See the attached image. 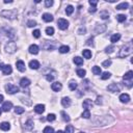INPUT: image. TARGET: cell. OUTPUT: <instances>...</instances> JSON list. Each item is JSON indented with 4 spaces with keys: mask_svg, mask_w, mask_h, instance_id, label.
I'll return each instance as SVG.
<instances>
[{
    "mask_svg": "<svg viewBox=\"0 0 133 133\" xmlns=\"http://www.w3.org/2000/svg\"><path fill=\"white\" fill-rule=\"evenodd\" d=\"M11 0H4V3H11Z\"/></svg>",
    "mask_w": 133,
    "mask_h": 133,
    "instance_id": "cell-54",
    "label": "cell"
},
{
    "mask_svg": "<svg viewBox=\"0 0 133 133\" xmlns=\"http://www.w3.org/2000/svg\"><path fill=\"white\" fill-rule=\"evenodd\" d=\"M46 33L48 35H53L54 34V28L53 27H47L46 28Z\"/></svg>",
    "mask_w": 133,
    "mask_h": 133,
    "instance_id": "cell-37",
    "label": "cell"
},
{
    "mask_svg": "<svg viewBox=\"0 0 133 133\" xmlns=\"http://www.w3.org/2000/svg\"><path fill=\"white\" fill-rule=\"evenodd\" d=\"M120 38H121L120 33H115V34H113L112 37L110 38V41H111V43H117V42L120 41Z\"/></svg>",
    "mask_w": 133,
    "mask_h": 133,
    "instance_id": "cell-24",
    "label": "cell"
},
{
    "mask_svg": "<svg viewBox=\"0 0 133 133\" xmlns=\"http://www.w3.org/2000/svg\"><path fill=\"white\" fill-rule=\"evenodd\" d=\"M100 17L103 19V20H106V19L109 18V14H108L107 11H103L100 13Z\"/></svg>",
    "mask_w": 133,
    "mask_h": 133,
    "instance_id": "cell-29",
    "label": "cell"
},
{
    "mask_svg": "<svg viewBox=\"0 0 133 133\" xmlns=\"http://www.w3.org/2000/svg\"><path fill=\"white\" fill-rule=\"evenodd\" d=\"M13 108V103L11 102H4L3 103V105H2V110L3 111H9Z\"/></svg>",
    "mask_w": 133,
    "mask_h": 133,
    "instance_id": "cell-12",
    "label": "cell"
},
{
    "mask_svg": "<svg viewBox=\"0 0 133 133\" xmlns=\"http://www.w3.org/2000/svg\"><path fill=\"white\" fill-rule=\"evenodd\" d=\"M27 26L28 27H34V26H37V22L34 20H29L27 22Z\"/></svg>",
    "mask_w": 133,
    "mask_h": 133,
    "instance_id": "cell-44",
    "label": "cell"
},
{
    "mask_svg": "<svg viewBox=\"0 0 133 133\" xmlns=\"http://www.w3.org/2000/svg\"><path fill=\"white\" fill-rule=\"evenodd\" d=\"M126 19H127V18H126V16H125V15H118V16H117V20H118L120 23L125 22Z\"/></svg>",
    "mask_w": 133,
    "mask_h": 133,
    "instance_id": "cell-35",
    "label": "cell"
},
{
    "mask_svg": "<svg viewBox=\"0 0 133 133\" xmlns=\"http://www.w3.org/2000/svg\"><path fill=\"white\" fill-rule=\"evenodd\" d=\"M85 74H86L85 70H83V69H78L77 70V75H78L79 77H81V78H83V77L85 76Z\"/></svg>",
    "mask_w": 133,
    "mask_h": 133,
    "instance_id": "cell-31",
    "label": "cell"
},
{
    "mask_svg": "<svg viewBox=\"0 0 133 133\" xmlns=\"http://www.w3.org/2000/svg\"><path fill=\"white\" fill-rule=\"evenodd\" d=\"M1 113H2V109L0 108V115H1Z\"/></svg>",
    "mask_w": 133,
    "mask_h": 133,
    "instance_id": "cell-58",
    "label": "cell"
},
{
    "mask_svg": "<svg viewBox=\"0 0 133 133\" xmlns=\"http://www.w3.org/2000/svg\"><path fill=\"white\" fill-rule=\"evenodd\" d=\"M55 114H53V113H49V114L47 115V121H49V122H53V121H55Z\"/></svg>",
    "mask_w": 133,
    "mask_h": 133,
    "instance_id": "cell-41",
    "label": "cell"
},
{
    "mask_svg": "<svg viewBox=\"0 0 133 133\" xmlns=\"http://www.w3.org/2000/svg\"><path fill=\"white\" fill-rule=\"evenodd\" d=\"M93 73H94V75H100L101 74V69H100V67H98V66H95L93 68Z\"/></svg>",
    "mask_w": 133,
    "mask_h": 133,
    "instance_id": "cell-32",
    "label": "cell"
},
{
    "mask_svg": "<svg viewBox=\"0 0 133 133\" xmlns=\"http://www.w3.org/2000/svg\"><path fill=\"white\" fill-rule=\"evenodd\" d=\"M5 91L8 94H11V95H14L16 93H19V87L17 85H14L11 83H8L5 85Z\"/></svg>",
    "mask_w": 133,
    "mask_h": 133,
    "instance_id": "cell-4",
    "label": "cell"
},
{
    "mask_svg": "<svg viewBox=\"0 0 133 133\" xmlns=\"http://www.w3.org/2000/svg\"><path fill=\"white\" fill-rule=\"evenodd\" d=\"M69 87L71 91H75V89L77 88V82L74 81V80H71L69 83Z\"/></svg>",
    "mask_w": 133,
    "mask_h": 133,
    "instance_id": "cell-25",
    "label": "cell"
},
{
    "mask_svg": "<svg viewBox=\"0 0 133 133\" xmlns=\"http://www.w3.org/2000/svg\"><path fill=\"white\" fill-rule=\"evenodd\" d=\"M2 101H3V96H2V95H0V103H1Z\"/></svg>",
    "mask_w": 133,
    "mask_h": 133,
    "instance_id": "cell-56",
    "label": "cell"
},
{
    "mask_svg": "<svg viewBox=\"0 0 133 133\" xmlns=\"http://www.w3.org/2000/svg\"><path fill=\"white\" fill-rule=\"evenodd\" d=\"M17 50V45L15 42H8L5 45V51L8 53H15Z\"/></svg>",
    "mask_w": 133,
    "mask_h": 133,
    "instance_id": "cell-5",
    "label": "cell"
},
{
    "mask_svg": "<svg viewBox=\"0 0 133 133\" xmlns=\"http://www.w3.org/2000/svg\"><path fill=\"white\" fill-rule=\"evenodd\" d=\"M34 111L37 113H43L45 111V105H43V104H38L37 106L34 107Z\"/></svg>",
    "mask_w": 133,
    "mask_h": 133,
    "instance_id": "cell-14",
    "label": "cell"
},
{
    "mask_svg": "<svg viewBox=\"0 0 133 133\" xmlns=\"http://www.w3.org/2000/svg\"><path fill=\"white\" fill-rule=\"evenodd\" d=\"M2 72H3L4 75H9L13 72V69H11V67L9 66V65H4V68H3V70H2Z\"/></svg>",
    "mask_w": 133,
    "mask_h": 133,
    "instance_id": "cell-15",
    "label": "cell"
},
{
    "mask_svg": "<svg viewBox=\"0 0 133 133\" xmlns=\"http://www.w3.org/2000/svg\"><path fill=\"white\" fill-rule=\"evenodd\" d=\"M56 133H65L64 131H61V130H58V131H57Z\"/></svg>",
    "mask_w": 133,
    "mask_h": 133,
    "instance_id": "cell-57",
    "label": "cell"
},
{
    "mask_svg": "<svg viewBox=\"0 0 133 133\" xmlns=\"http://www.w3.org/2000/svg\"><path fill=\"white\" fill-rule=\"evenodd\" d=\"M33 128V121L32 120H28L25 123V129L26 130H31Z\"/></svg>",
    "mask_w": 133,
    "mask_h": 133,
    "instance_id": "cell-23",
    "label": "cell"
},
{
    "mask_svg": "<svg viewBox=\"0 0 133 133\" xmlns=\"http://www.w3.org/2000/svg\"><path fill=\"white\" fill-rule=\"evenodd\" d=\"M43 133H54V129L52 127H46Z\"/></svg>",
    "mask_w": 133,
    "mask_h": 133,
    "instance_id": "cell-43",
    "label": "cell"
},
{
    "mask_svg": "<svg viewBox=\"0 0 133 133\" xmlns=\"http://www.w3.org/2000/svg\"><path fill=\"white\" fill-rule=\"evenodd\" d=\"M82 118H91V112H89V110H84L83 112H82Z\"/></svg>",
    "mask_w": 133,
    "mask_h": 133,
    "instance_id": "cell-42",
    "label": "cell"
},
{
    "mask_svg": "<svg viewBox=\"0 0 133 133\" xmlns=\"http://www.w3.org/2000/svg\"><path fill=\"white\" fill-rule=\"evenodd\" d=\"M132 52H133V44H132V42H128L127 44L120 50L118 57H120V58H124V57L129 56Z\"/></svg>",
    "mask_w": 133,
    "mask_h": 133,
    "instance_id": "cell-1",
    "label": "cell"
},
{
    "mask_svg": "<svg viewBox=\"0 0 133 133\" xmlns=\"http://www.w3.org/2000/svg\"><path fill=\"white\" fill-rule=\"evenodd\" d=\"M82 54H83V56L85 57V58H87V59H89L91 57V50H83V51H82Z\"/></svg>",
    "mask_w": 133,
    "mask_h": 133,
    "instance_id": "cell-28",
    "label": "cell"
},
{
    "mask_svg": "<svg viewBox=\"0 0 133 133\" xmlns=\"http://www.w3.org/2000/svg\"><path fill=\"white\" fill-rule=\"evenodd\" d=\"M128 6H129V4L127 2H123V3L118 4L117 6V9H126V8H128Z\"/></svg>",
    "mask_w": 133,
    "mask_h": 133,
    "instance_id": "cell-30",
    "label": "cell"
},
{
    "mask_svg": "<svg viewBox=\"0 0 133 133\" xmlns=\"http://www.w3.org/2000/svg\"><path fill=\"white\" fill-rule=\"evenodd\" d=\"M74 11V8L72 5H68L67 8H66V14L67 15H72Z\"/></svg>",
    "mask_w": 133,
    "mask_h": 133,
    "instance_id": "cell-34",
    "label": "cell"
},
{
    "mask_svg": "<svg viewBox=\"0 0 133 133\" xmlns=\"http://www.w3.org/2000/svg\"><path fill=\"white\" fill-rule=\"evenodd\" d=\"M61 104H62V106H64V107H70V106H71V100H70V98H68V97L62 98Z\"/></svg>",
    "mask_w": 133,
    "mask_h": 133,
    "instance_id": "cell-16",
    "label": "cell"
},
{
    "mask_svg": "<svg viewBox=\"0 0 133 133\" xmlns=\"http://www.w3.org/2000/svg\"><path fill=\"white\" fill-rule=\"evenodd\" d=\"M60 114H61L62 120H64L65 122H70V120H71V118H70V117L67 114L66 112H65V111H61V112H60Z\"/></svg>",
    "mask_w": 133,
    "mask_h": 133,
    "instance_id": "cell-33",
    "label": "cell"
},
{
    "mask_svg": "<svg viewBox=\"0 0 133 133\" xmlns=\"http://www.w3.org/2000/svg\"><path fill=\"white\" fill-rule=\"evenodd\" d=\"M120 101L122 103H128L130 101V96L128 94H122L120 96Z\"/></svg>",
    "mask_w": 133,
    "mask_h": 133,
    "instance_id": "cell-13",
    "label": "cell"
},
{
    "mask_svg": "<svg viewBox=\"0 0 133 133\" xmlns=\"http://www.w3.org/2000/svg\"><path fill=\"white\" fill-rule=\"evenodd\" d=\"M51 88L54 91H59L60 89L62 88V85H61V83H60V82H53L52 85H51Z\"/></svg>",
    "mask_w": 133,
    "mask_h": 133,
    "instance_id": "cell-11",
    "label": "cell"
},
{
    "mask_svg": "<svg viewBox=\"0 0 133 133\" xmlns=\"http://www.w3.org/2000/svg\"><path fill=\"white\" fill-rule=\"evenodd\" d=\"M110 65H111V60L110 59H107V60H105V61H103L102 66L104 68H108V67H110Z\"/></svg>",
    "mask_w": 133,
    "mask_h": 133,
    "instance_id": "cell-45",
    "label": "cell"
},
{
    "mask_svg": "<svg viewBox=\"0 0 133 133\" xmlns=\"http://www.w3.org/2000/svg\"><path fill=\"white\" fill-rule=\"evenodd\" d=\"M45 5L47 8H50V6L53 5V0H46L45 1Z\"/></svg>",
    "mask_w": 133,
    "mask_h": 133,
    "instance_id": "cell-47",
    "label": "cell"
},
{
    "mask_svg": "<svg viewBox=\"0 0 133 133\" xmlns=\"http://www.w3.org/2000/svg\"><path fill=\"white\" fill-rule=\"evenodd\" d=\"M82 106H83V108H85V110H89V108L93 107V102L89 99H86V100H84Z\"/></svg>",
    "mask_w": 133,
    "mask_h": 133,
    "instance_id": "cell-10",
    "label": "cell"
},
{
    "mask_svg": "<svg viewBox=\"0 0 133 133\" xmlns=\"http://www.w3.org/2000/svg\"><path fill=\"white\" fill-rule=\"evenodd\" d=\"M69 51H70L69 46H60L59 47V52L60 53H68Z\"/></svg>",
    "mask_w": 133,
    "mask_h": 133,
    "instance_id": "cell-27",
    "label": "cell"
},
{
    "mask_svg": "<svg viewBox=\"0 0 133 133\" xmlns=\"http://www.w3.org/2000/svg\"><path fill=\"white\" fill-rule=\"evenodd\" d=\"M3 68H4V65L3 64H0V70H3Z\"/></svg>",
    "mask_w": 133,
    "mask_h": 133,
    "instance_id": "cell-55",
    "label": "cell"
},
{
    "mask_svg": "<svg viewBox=\"0 0 133 133\" xmlns=\"http://www.w3.org/2000/svg\"><path fill=\"white\" fill-rule=\"evenodd\" d=\"M43 20H44L45 22H52L53 21V16L51 15V14L46 13V14L43 15Z\"/></svg>",
    "mask_w": 133,
    "mask_h": 133,
    "instance_id": "cell-18",
    "label": "cell"
},
{
    "mask_svg": "<svg viewBox=\"0 0 133 133\" xmlns=\"http://www.w3.org/2000/svg\"><path fill=\"white\" fill-rule=\"evenodd\" d=\"M0 15L6 19H9V20H15L17 18V11L16 9H13V11H2Z\"/></svg>",
    "mask_w": 133,
    "mask_h": 133,
    "instance_id": "cell-2",
    "label": "cell"
},
{
    "mask_svg": "<svg viewBox=\"0 0 133 133\" xmlns=\"http://www.w3.org/2000/svg\"><path fill=\"white\" fill-rule=\"evenodd\" d=\"M15 112L17 113V114H22V113L24 112V108L20 107V106H17V107L15 108Z\"/></svg>",
    "mask_w": 133,
    "mask_h": 133,
    "instance_id": "cell-39",
    "label": "cell"
},
{
    "mask_svg": "<svg viewBox=\"0 0 133 133\" xmlns=\"http://www.w3.org/2000/svg\"><path fill=\"white\" fill-rule=\"evenodd\" d=\"M55 48H56V43H55V41H45L44 44H43V49L48 50V51L54 50Z\"/></svg>",
    "mask_w": 133,
    "mask_h": 133,
    "instance_id": "cell-3",
    "label": "cell"
},
{
    "mask_svg": "<svg viewBox=\"0 0 133 133\" xmlns=\"http://www.w3.org/2000/svg\"><path fill=\"white\" fill-rule=\"evenodd\" d=\"M55 75H50V74H47L46 75V79H47L48 81H52L53 79H54Z\"/></svg>",
    "mask_w": 133,
    "mask_h": 133,
    "instance_id": "cell-48",
    "label": "cell"
},
{
    "mask_svg": "<svg viewBox=\"0 0 133 133\" xmlns=\"http://www.w3.org/2000/svg\"><path fill=\"white\" fill-rule=\"evenodd\" d=\"M32 34H33V37H34L35 38H38L41 37V31L38 30V29H37V30H34V31H33V32H32Z\"/></svg>",
    "mask_w": 133,
    "mask_h": 133,
    "instance_id": "cell-46",
    "label": "cell"
},
{
    "mask_svg": "<svg viewBox=\"0 0 133 133\" xmlns=\"http://www.w3.org/2000/svg\"><path fill=\"white\" fill-rule=\"evenodd\" d=\"M0 129L3 130V131H8V130L11 129V125H9L8 123H6V122H3V123L0 124Z\"/></svg>",
    "mask_w": 133,
    "mask_h": 133,
    "instance_id": "cell-21",
    "label": "cell"
},
{
    "mask_svg": "<svg viewBox=\"0 0 133 133\" xmlns=\"http://www.w3.org/2000/svg\"><path fill=\"white\" fill-rule=\"evenodd\" d=\"M28 50H29V52L31 53V54H38V50H40V49H38V47L37 45H31Z\"/></svg>",
    "mask_w": 133,
    "mask_h": 133,
    "instance_id": "cell-20",
    "label": "cell"
},
{
    "mask_svg": "<svg viewBox=\"0 0 133 133\" xmlns=\"http://www.w3.org/2000/svg\"><path fill=\"white\" fill-rule=\"evenodd\" d=\"M89 4H91V6H95L96 8V5L98 4V1H96V0H89Z\"/></svg>",
    "mask_w": 133,
    "mask_h": 133,
    "instance_id": "cell-49",
    "label": "cell"
},
{
    "mask_svg": "<svg viewBox=\"0 0 133 133\" xmlns=\"http://www.w3.org/2000/svg\"><path fill=\"white\" fill-rule=\"evenodd\" d=\"M66 133H74V127L72 125H68L66 127Z\"/></svg>",
    "mask_w": 133,
    "mask_h": 133,
    "instance_id": "cell-40",
    "label": "cell"
},
{
    "mask_svg": "<svg viewBox=\"0 0 133 133\" xmlns=\"http://www.w3.org/2000/svg\"><path fill=\"white\" fill-rule=\"evenodd\" d=\"M96 104H98V105H101V104H102V97H98V98H97Z\"/></svg>",
    "mask_w": 133,
    "mask_h": 133,
    "instance_id": "cell-50",
    "label": "cell"
},
{
    "mask_svg": "<svg viewBox=\"0 0 133 133\" xmlns=\"http://www.w3.org/2000/svg\"><path fill=\"white\" fill-rule=\"evenodd\" d=\"M84 32H85V28L80 27V29L78 30V33H79V34H84Z\"/></svg>",
    "mask_w": 133,
    "mask_h": 133,
    "instance_id": "cell-52",
    "label": "cell"
},
{
    "mask_svg": "<svg viewBox=\"0 0 133 133\" xmlns=\"http://www.w3.org/2000/svg\"><path fill=\"white\" fill-rule=\"evenodd\" d=\"M31 83L29 79L27 78H22L20 81V85L22 86V87H27V86H29V84Z\"/></svg>",
    "mask_w": 133,
    "mask_h": 133,
    "instance_id": "cell-17",
    "label": "cell"
},
{
    "mask_svg": "<svg viewBox=\"0 0 133 133\" xmlns=\"http://www.w3.org/2000/svg\"><path fill=\"white\" fill-rule=\"evenodd\" d=\"M57 25L61 30H65L69 27V21H67L66 19H59L57 21Z\"/></svg>",
    "mask_w": 133,
    "mask_h": 133,
    "instance_id": "cell-6",
    "label": "cell"
},
{
    "mask_svg": "<svg viewBox=\"0 0 133 133\" xmlns=\"http://www.w3.org/2000/svg\"><path fill=\"white\" fill-rule=\"evenodd\" d=\"M105 30H106V24H98L95 28L96 33H102Z\"/></svg>",
    "mask_w": 133,
    "mask_h": 133,
    "instance_id": "cell-7",
    "label": "cell"
},
{
    "mask_svg": "<svg viewBox=\"0 0 133 133\" xmlns=\"http://www.w3.org/2000/svg\"><path fill=\"white\" fill-rule=\"evenodd\" d=\"M29 67L33 70H38V68H40V62H38V60H31L29 62Z\"/></svg>",
    "mask_w": 133,
    "mask_h": 133,
    "instance_id": "cell-19",
    "label": "cell"
},
{
    "mask_svg": "<svg viewBox=\"0 0 133 133\" xmlns=\"http://www.w3.org/2000/svg\"><path fill=\"white\" fill-rule=\"evenodd\" d=\"M107 89H108L109 91L115 93V91H120V86H118L117 83H111L110 85L107 86Z\"/></svg>",
    "mask_w": 133,
    "mask_h": 133,
    "instance_id": "cell-9",
    "label": "cell"
},
{
    "mask_svg": "<svg viewBox=\"0 0 133 133\" xmlns=\"http://www.w3.org/2000/svg\"><path fill=\"white\" fill-rule=\"evenodd\" d=\"M114 49H115V48H114V46H113V45L108 46V47L105 49V52L108 53V54H110V53H112L113 51H114Z\"/></svg>",
    "mask_w": 133,
    "mask_h": 133,
    "instance_id": "cell-36",
    "label": "cell"
},
{
    "mask_svg": "<svg viewBox=\"0 0 133 133\" xmlns=\"http://www.w3.org/2000/svg\"><path fill=\"white\" fill-rule=\"evenodd\" d=\"M16 66H17V69L20 72H25L26 68H25V64H24L23 60H18V61L16 62Z\"/></svg>",
    "mask_w": 133,
    "mask_h": 133,
    "instance_id": "cell-8",
    "label": "cell"
},
{
    "mask_svg": "<svg viewBox=\"0 0 133 133\" xmlns=\"http://www.w3.org/2000/svg\"><path fill=\"white\" fill-rule=\"evenodd\" d=\"M81 133H83V132H81Z\"/></svg>",
    "mask_w": 133,
    "mask_h": 133,
    "instance_id": "cell-59",
    "label": "cell"
},
{
    "mask_svg": "<svg viewBox=\"0 0 133 133\" xmlns=\"http://www.w3.org/2000/svg\"><path fill=\"white\" fill-rule=\"evenodd\" d=\"M88 11H89V13H95V11H97V8H95V6H91Z\"/></svg>",
    "mask_w": 133,
    "mask_h": 133,
    "instance_id": "cell-53",
    "label": "cell"
},
{
    "mask_svg": "<svg viewBox=\"0 0 133 133\" xmlns=\"http://www.w3.org/2000/svg\"><path fill=\"white\" fill-rule=\"evenodd\" d=\"M110 76H111V74L109 72H105V73H103V75L101 76V79H102V80H106V79H109Z\"/></svg>",
    "mask_w": 133,
    "mask_h": 133,
    "instance_id": "cell-38",
    "label": "cell"
},
{
    "mask_svg": "<svg viewBox=\"0 0 133 133\" xmlns=\"http://www.w3.org/2000/svg\"><path fill=\"white\" fill-rule=\"evenodd\" d=\"M93 38H88L87 40V42H86V45H88V46H94V43H93Z\"/></svg>",
    "mask_w": 133,
    "mask_h": 133,
    "instance_id": "cell-51",
    "label": "cell"
},
{
    "mask_svg": "<svg viewBox=\"0 0 133 133\" xmlns=\"http://www.w3.org/2000/svg\"><path fill=\"white\" fill-rule=\"evenodd\" d=\"M132 78H133V72H132V71L127 72V73L124 75V80H125V81H127V80H132Z\"/></svg>",
    "mask_w": 133,
    "mask_h": 133,
    "instance_id": "cell-22",
    "label": "cell"
},
{
    "mask_svg": "<svg viewBox=\"0 0 133 133\" xmlns=\"http://www.w3.org/2000/svg\"><path fill=\"white\" fill-rule=\"evenodd\" d=\"M74 62L77 66H81V65H83V58H81V57H79V56H76L74 58Z\"/></svg>",
    "mask_w": 133,
    "mask_h": 133,
    "instance_id": "cell-26",
    "label": "cell"
}]
</instances>
